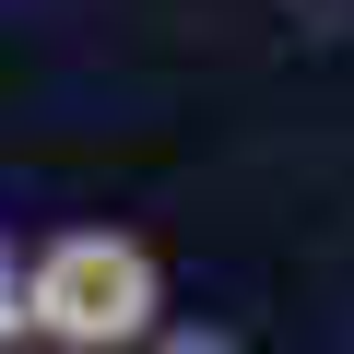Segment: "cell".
I'll use <instances>...</instances> for the list:
<instances>
[{"instance_id": "obj_2", "label": "cell", "mask_w": 354, "mask_h": 354, "mask_svg": "<svg viewBox=\"0 0 354 354\" xmlns=\"http://www.w3.org/2000/svg\"><path fill=\"white\" fill-rule=\"evenodd\" d=\"M24 330V260H12V236H0V342Z\"/></svg>"}, {"instance_id": "obj_1", "label": "cell", "mask_w": 354, "mask_h": 354, "mask_svg": "<svg viewBox=\"0 0 354 354\" xmlns=\"http://www.w3.org/2000/svg\"><path fill=\"white\" fill-rule=\"evenodd\" d=\"M24 330H48L59 354H118L153 330V248L142 236H106V225H71L24 260Z\"/></svg>"}, {"instance_id": "obj_3", "label": "cell", "mask_w": 354, "mask_h": 354, "mask_svg": "<svg viewBox=\"0 0 354 354\" xmlns=\"http://www.w3.org/2000/svg\"><path fill=\"white\" fill-rule=\"evenodd\" d=\"M153 354H236V342H225V330H165Z\"/></svg>"}]
</instances>
